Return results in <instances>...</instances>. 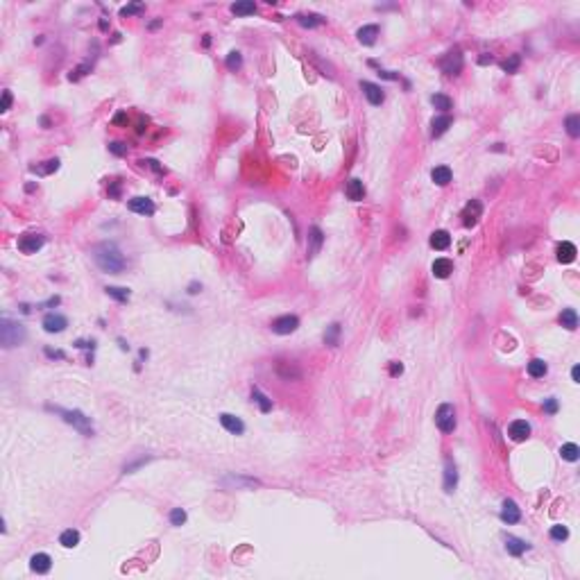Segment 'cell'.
Listing matches in <instances>:
<instances>
[{
	"mask_svg": "<svg viewBox=\"0 0 580 580\" xmlns=\"http://www.w3.org/2000/svg\"><path fill=\"white\" fill-rule=\"evenodd\" d=\"M508 435L513 437L515 442L528 440V435H530V424L526 422V419H515V422L510 424V428H508Z\"/></svg>",
	"mask_w": 580,
	"mask_h": 580,
	"instance_id": "obj_12",
	"label": "cell"
},
{
	"mask_svg": "<svg viewBox=\"0 0 580 580\" xmlns=\"http://www.w3.org/2000/svg\"><path fill=\"white\" fill-rule=\"evenodd\" d=\"M347 197L352 199V202H360V199L365 197V186L360 179H352V182L347 184Z\"/></svg>",
	"mask_w": 580,
	"mask_h": 580,
	"instance_id": "obj_23",
	"label": "cell"
},
{
	"mask_svg": "<svg viewBox=\"0 0 580 580\" xmlns=\"http://www.w3.org/2000/svg\"><path fill=\"white\" fill-rule=\"evenodd\" d=\"M30 569L34 573H48L52 569V558L48 553H34L30 558Z\"/></svg>",
	"mask_w": 580,
	"mask_h": 580,
	"instance_id": "obj_13",
	"label": "cell"
},
{
	"mask_svg": "<svg viewBox=\"0 0 580 580\" xmlns=\"http://www.w3.org/2000/svg\"><path fill=\"white\" fill-rule=\"evenodd\" d=\"M61 417H64V422L73 424V426L77 428V431H82L84 435H93V426H91V419L84 415V413L80 411H57Z\"/></svg>",
	"mask_w": 580,
	"mask_h": 580,
	"instance_id": "obj_3",
	"label": "cell"
},
{
	"mask_svg": "<svg viewBox=\"0 0 580 580\" xmlns=\"http://www.w3.org/2000/svg\"><path fill=\"white\" fill-rule=\"evenodd\" d=\"M148 163H150V168H152V170H157V173H163V168H161V165H159L157 161H154V159H150Z\"/></svg>",
	"mask_w": 580,
	"mask_h": 580,
	"instance_id": "obj_49",
	"label": "cell"
},
{
	"mask_svg": "<svg viewBox=\"0 0 580 580\" xmlns=\"http://www.w3.org/2000/svg\"><path fill=\"white\" fill-rule=\"evenodd\" d=\"M25 326L21 322H14L9 318H3L0 320V343H3L5 349H12V347H18L23 345L25 340Z\"/></svg>",
	"mask_w": 580,
	"mask_h": 580,
	"instance_id": "obj_2",
	"label": "cell"
},
{
	"mask_svg": "<svg viewBox=\"0 0 580 580\" xmlns=\"http://www.w3.org/2000/svg\"><path fill=\"white\" fill-rule=\"evenodd\" d=\"M456 483H458V471H456V465L449 460V462H447V469H445V490L453 492Z\"/></svg>",
	"mask_w": 580,
	"mask_h": 580,
	"instance_id": "obj_27",
	"label": "cell"
},
{
	"mask_svg": "<svg viewBox=\"0 0 580 580\" xmlns=\"http://www.w3.org/2000/svg\"><path fill=\"white\" fill-rule=\"evenodd\" d=\"M544 411L553 415V413L558 411V401H555V399H547V401H544Z\"/></svg>",
	"mask_w": 580,
	"mask_h": 580,
	"instance_id": "obj_45",
	"label": "cell"
},
{
	"mask_svg": "<svg viewBox=\"0 0 580 580\" xmlns=\"http://www.w3.org/2000/svg\"><path fill=\"white\" fill-rule=\"evenodd\" d=\"M487 61H492V55H490V57H487V55L481 57V64H487Z\"/></svg>",
	"mask_w": 580,
	"mask_h": 580,
	"instance_id": "obj_51",
	"label": "cell"
},
{
	"mask_svg": "<svg viewBox=\"0 0 580 580\" xmlns=\"http://www.w3.org/2000/svg\"><path fill=\"white\" fill-rule=\"evenodd\" d=\"M576 254H578V250H576L573 243L564 241V243H560V245H558V261L560 263H573V261H576Z\"/></svg>",
	"mask_w": 580,
	"mask_h": 580,
	"instance_id": "obj_19",
	"label": "cell"
},
{
	"mask_svg": "<svg viewBox=\"0 0 580 580\" xmlns=\"http://www.w3.org/2000/svg\"><path fill=\"white\" fill-rule=\"evenodd\" d=\"M442 71L447 73V75H458V73L462 71V55L460 50H451L449 55H445V59L440 61Z\"/></svg>",
	"mask_w": 580,
	"mask_h": 580,
	"instance_id": "obj_9",
	"label": "cell"
},
{
	"mask_svg": "<svg viewBox=\"0 0 580 580\" xmlns=\"http://www.w3.org/2000/svg\"><path fill=\"white\" fill-rule=\"evenodd\" d=\"M170 524H173V526H184V524H186V513H184L182 508H175L173 513H170Z\"/></svg>",
	"mask_w": 580,
	"mask_h": 580,
	"instance_id": "obj_40",
	"label": "cell"
},
{
	"mask_svg": "<svg viewBox=\"0 0 580 580\" xmlns=\"http://www.w3.org/2000/svg\"><path fill=\"white\" fill-rule=\"evenodd\" d=\"M241 66H243V57H241V52L231 50V52L227 55V68H229V71H238Z\"/></svg>",
	"mask_w": 580,
	"mask_h": 580,
	"instance_id": "obj_38",
	"label": "cell"
},
{
	"mask_svg": "<svg viewBox=\"0 0 580 580\" xmlns=\"http://www.w3.org/2000/svg\"><path fill=\"white\" fill-rule=\"evenodd\" d=\"M297 326H299V318L297 315H281L272 322V331L279 335H288V333H295Z\"/></svg>",
	"mask_w": 580,
	"mask_h": 580,
	"instance_id": "obj_7",
	"label": "cell"
},
{
	"mask_svg": "<svg viewBox=\"0 0 580 580\" xmlns=\"http://www.w3.org/2000/svg\"><path fill=\"white\" fill-rule=\"evenodd\" d=\"M109 150L116 154V157H123V154H127V145L120 143V141H114V143L109 145Z\"/></svg>",
	"mask_w": 580,
	"mask_h": 580,
	"instance_id": "obj_42",
	"label": "cell"
},
{
	"mask_svg": "<svg viewBox=\"0 0 580 580\" xmlns=\"http://www.w3.org/2000/svg\"><path fill=\"white\" fill-rule=\"evenodd\" d=\"M560 456H562L564 460H569V462H576L578 458H580L578 445H573V442H567V445H562V447H560Z\"/></svg>",
	"mask_w": 580,
	"mask_h": 580,
	"instance_id": "obj_29",
	"label": "cell"
},
{
	"mask_svg": "<svg viewBox=\"0 0 580 580\" xmlns=\"http://www.w3.org/2000/svg\"><path fill=\"white\" fill-rule=\"evenodd\" d=\"M12 107V93L9 91H3V105H0V111H9Z\"/></svg>",
	"mask_w": 580,
	"mask_h": 580,
	"instance_id": "obj_44",
	"label": "cell"
},
{
	"mask_svg": "<svg viewBox=\"0 0 580 580\" xmlns=\"http://www.w3.org/2000/svg\"><path fill=\"white\" fill-rule=\"evenodd\" d=\"M379 75L383 77V80H397V73H392V71H379Z\"/></svg>",
	"mask_w": 580,
	"mask_h": 580,
	"instance_id": "obj_47",
	"label": "cell"
},
{
	"mask_svg": "<svg viewBox=\"0 0 580 580\" xmlns=\"http://www.w3.org/2000/svg\"><path fill=\"white\" fill-rule=\"evenodd\" d=\"M220 424L227 428L229 433H233V435H243V433H245V424H243V419L236 417V415L222 413V415H220Z\"/></svg>",
	"mask_w": 580,
	"mask_h": 580,
	"instance_id": "obj_14",
	"label": "cell"
},
{
	"mask_svg": "<svg viewBox=\"0 0 580 580\" xmlns=\"http://www.w3.org/2000/svg\"><path fill=\"white\" fill-rule=\"evenodd\" d=\"M547 369H549V367H547V363H544L542 358H533V360L528 363V374H530L533 379L544 377V374H547Z\"/></svg>",
	"mask_w": 580,
	"mask_h": 580,
	"instance_id": "obj_30",
	"label": "cell"
},
{
	"mask_svg": "<svg viewBox=\"0 0 580 580\" xmlns=\"http://www.w3.org/2000/svg\"><path fill=\"white\" fill-rule=\"evenodd\" d=\"M43 243H46V238H43L41 233H23V236L18 238V250H21L23 254H37V252L43 247Z\"/></svg>",
	"mask_w": 580,
	"mask_h": 580,
	"instance_id": "obj_5",
	"label": "cell"
},
{
	"mask_svg": "<svg viewBox=\"0 0 580 580\" xmlns=\"http://www.w3.org/2000/svg\"><path fill=\"white\" fill-rule=\"evenodd\" d=\"M401 372H403V365H401V363H392V365H390V374H392V377H399Z\"/></svg>",
	"mask_w": 580,
	"mask_h": 580,
	"instance_id": "obj_46",
	"label": "cell"
},
{
	"mask_svg": "<svg viewBox=\"0 0 580 580\" xmlns=\"http://www.w3.org/2000/svg\"><path fill=\"white\" fill-rule=\"evenodd\" d=\"M358 41L363 46H374L377 43V37H379V25H363L358 32H356Z\"/></svg>",
	"mask_w": 580,
	"mask_h": 580,
	"instance_id": "obj_18",
	"label": "cell"
},
{
	"mask_svg": "<svg viewBox=\"0 0 580 580\" xmlns=\"http://www.w3.org/2000/svg\"><path fill=\"white\" fill-rule=\"evenodd\" d=\"M93 261L97 263V267L102 272H109V275H118V272L125 270V258L120 254L116 243H100V245H95Z\"/></svg>",
	"mask_w": 580,
	"mask_h": 580,
	"instance_id": "obj_1",
	"label": "cell"
},
{
	"mask_svg": "<svg viewBox=\"0 0 580 580\" xmlns=\"http://www.w3.org/2000/svg\"><path fill=\"white\" fill-rule=\"evenodd\" d=\"M127 209L139 216H152L154 213V202L150 197H131L127 202Z\"/></svg>",
	"mask_w": 580,
	"mask_h": 580,
	"instance_id": "obj_10",
	"label": "cell"
},
{
	"mask_svg": "<svg viewBox=\"0 0 580 580\" xmlns=\"http://www.w3.org/2000/svg\"><path fill=\"white\" fill-rule=\"evenodd\" d=\"M431 102H433V107H435V109H440V111H449V109H451V97H447V95H442V93L431 95Z\"/></svg>",
	"mask_w": 580,
	"mask_h": 580,
	"instance_id": "obj_33",
	"label": "cell"
},
{
	"mask_svg": "<svg viewBox=\"0 0 580 580\" xmlns=\"http://www.w3.org/2000/svg\"><path fill=\"white\" fill-rule=\"evenodd\" d=\"M360 91L365 93L369 105H374V107L383 105V100H386V93H383L381 86L374 84V82H360Z\"/></svg>",
	"mask_w": 580,
	"mask_h": 580,
	"instance_id": "obj_8",
	"label": "cell"
},
{
	"mask_svg": "<svg viewBox=\"0 0 580 580\" xmlns=\"http://www.w3.org/2000/svg\"><path fill=\"white\" fill-rule=\"evenodd\" d=\"M309 241H311V245H309V256H315V254H318V250H320V245H322V231H320L318 227H313V229H311Z\"/></svg>",
	"mask_w": 580,
	"mask_h": 580,
	"instance_id": "obj_31",
	"label": "cell"
},
{
	"mask_svg": "<svg viewBox=\"0 0 580 580\" xmlns=\"http://www.w3.org/2000/svg\"><path fill=\"white\" fill-rule=\"evenodd\" d=\"M431 179L437 184V186H447L451 182V168L447 165H437V168L431 170Z\"/></svg>",
	"mask_w": 580,
	"mask_h": 580,
	"instance_id": "obj_22",
	"label": "cell"
},
{
	"mask_svg": "<svg viewBox=\"0 0 580 580\" xmlns=\"http://www.w3.org/2000/svg\"><path fill=\"white\" fill-rule=\"evenodd\" d=\"M505 549H508L510 555H521L524 551L530 549V544H526L524 539H519V537H513V535H508V537H505Z\"/></svg>",
	"mask_w": 580,
	"mask_h": 580,
	"instance_id": "obj_21",
	"label": "cell"
},
{
	"mask_svg": "<svg viewBox=\"0 0 580 580\" xmlns=\"http://www.w3.org/2000/svg\"><path fill=\"white\" fill-rule=\"evenodd\" d=\"M451 123H453L451 116H447V114H445V116H437V118H433V123H431V127H433V129H431V136H433V139L442 136L447 129L451 127Z\"/></svg>",
	"mask_w": 580,
	"mask_h": 580,
	"instance_id": "obj_20",
	"label": "cell"
},
{
	"mask_svg": "<svg viewBox=\"0 0 580 580\" xmlns=\"http://www.w3.org/2000/svg\"><path fill=\"white\" fill-rule=\"evenodd\" d=\"M59 168V159H50L48 161V165H32V173H41V175H48V173H52V170H57Z\"/></svg>",
	"mask_w": 580,
	"mask_h": 580,
	"instance_id": "obj_39",
	"label": "cell"
},
{
	"mask_svg": "<svg viewBox=\"0 0 580 580\" xmlns=\"http://www.w3.org/2000/svg\"><path fill=\"white\" fill-rule=\"evenodd\" d=\"M231 12L236 16H250V14L256 12V5L252 0H241V3H233L231 5Z\"/></svg>",
	"mask_w": 580,
	"mask_h": 580,
	"instance_id": "obj_26",
	"label": "cell"
},
{
	"mask_svg": "<svg viewBox=\"0 0 580 580\" xmlns=\"http://www.w3.org/2000/svg\"><path fill=\"white\" fill-rule=\"evenodd\" d=\"M519 61H521L519 55H513L510 59L503 61V71H505V73H517V68H519Z\"/></svg>",
	"mask_w": 580,
	"mask_h": 580,
	"instance_id": "obj_41",
	"label": "cell"
},
{
	"mask_svg": "<svg viewBox=\"0 0 580 580\" xmlns=\"http://www.w3.org/2000/svg\"><path fill=\"white\" fill-rule=\"evenodd\" d=\"M560 324L564 326V329H569V331H573L578 326V315H576V311L573 309H564L562 311V315H560Z\"/></svg>",
	"mask_w": 580,
	"mask_h": 580,
	"instance_id": "obj_28",
	"label": "cell"
},
{
	"mask_svg": "<svg viewBox=\"0 0 580 580\" xmlns=\"http://www.w3.org/2000/svg\"><path fill=\"white\" fill-rule=\"evenodd\" d=\"M567 131H569V136H573V139H578L580 136V116H569L567 118Z\"/></svg>",
	"mask_w": 580,
	"mask_h": 580,
	"instance_id": "obj_36",
	"label": "cell"
},
{
	"mask_svg": "<svg viewBox=\"0 0 580 580\" xmlns=\"http://www.w3.org/2000/svg\"><path fill=\"white\" fill-rule=\"evenodd\" d=\"M252 399H254V401L258 403V406H261V411H263V413H267V411H270V408H272V401H270V399H267L265 394H263L261 390H258V388H254V390H252Z\"/></svg>",
	"mask_w": 580,
	"mask_h": 580,
	"instance_id": "obj_32",
	"label": "cell"
},
{
	"mask_svg": "<svg viewBox=\"0 0 580 580\" xmlns=\"http://www.w3.org/2000/svg\"><path fill=\"white\" fill-rule=\"evenodd\" d=\"M431 272H433V277H437V279H447V277L453 272V263L449 258H435L433 265H431Z\"/></svg>",
	"mask_w": 580,
	"mask_h": 580,
	"instance_id": "obj_17",
	"label": "cell"
},
{
	"mask_svg": "<svg viewBox=\"0 0 580 580\" xmlns=\"http://www.w3.org/2000/svg\"><path fill=\"white\" fill-rule=\"evenodd\" d=\"M66 326H68V320L59 313H48L46 318H43V329H46L48 333H61Z\"/></svg>",
	"mask_w": 580,
	"mask_h": 580,
	"instance_id": "obj_11",
	"label": "cell"
},
{
	"mask_svg": "<svg viewBox=\"0 0 580 580\" xmlns=\"http://www.w3.org/2000/svg\"><path fill=\"white\" fill-rule=\"evenodd\" d=\"M571 379H573V383H580V367H578V365H573V369H571Z\"/></svg>",
	"mask_w": 580,
	"mask_h": 580,
	"instance_id": "obj_48",
	"label": "cell"
},
{
	"mask_svg": "<svg viewBox=\"0 0 580 580\" xmlns=\"http://www.w3.org/2000/svg\"><path fill=\"white\" fill-rule=\"evenodd\" d=\"M297 23H299L301 27H318L324 23V18L320 16V14H297Z\"/></svg>",
	"mask_w": 580,
	"mask_h": 580,
	"instance_id": "obj_24",
	"label": "cell"
},
{
	"mask_svg": "<svg viewBox=\"0 0 580 580\" xmlns=\"http://www.w3.org/2000/svg\"><path fill=\"white\" fill-rule=\"evenodd\" d=\"M428 243H431L433 250H447V247L451 245V233L445 231V229H437V231L431 233V238H428Z\"/></svg>",
	"mask_w": 580,
	"mask_h": 580,
	"instance_id": "obj_16",
	"label": "cell"
},
{
	"mask_svg": "<svg viewBox=\"0 0 580 580\" xmlns=\"http://www.w3.org/2000/svg\"><path fill=\"white\" fill-rule=\"evenodd\" d=\"M107 295L109 297H114V299H118V301H127L129 299V290L127 288H118V286H107Z\"/></svg>",
	"mask_w": 580,
	"mask_h": 580,
	"instance_id": "obj_34",
	"label": "cell"
},
{
	"mask_svg": "<svg viewBox=\"0 0 580 580\" xmlns=\"http://www.w3.org/2000/svg\"><path fill=\"white\" fill-rule=\"evenodd\" d=\"M59 544L66 549H75L77 544H80V533H77L75 528H68L64 530V533L59 535Z\"/></svg>",
	"mask_w": 580,
	"mask_h": 580,
	"instance_id": "obj_25",
	"label": "cell"
},
{
	"mask_svg": "<svg viewBox=\"0 0 580 580\" xmlns=\"http://www.w3.org/2000/svg\"><path fill=\"white\" fill-rule=\"evenodd\" d=\"M143 12V5H127V7L120 9V16H131V14Z\"/></svg>",
	"mask_w": 580,
	"mask_h": 580,
	"instance_id": "obj_43",
	"label": "cell"
},
{
	"mask_svg": "<svg viewBox=\"0 0 580 580\" xmlns=\"http://www.w3.org/2000/svg\"><path fill=\"white\" fill-rule=\"evenodd\" d=\"M46 354L50 356V358H64V354H61V352H52V349H46Z\"/></svg>",
	"mask_w": 580,
	"mask_h": 580,
	"instance_id": "obj_50",
	"label": "cell"
},
{
	"mask_svg": "<svg viewBox=\"0 0 580 580\" xmlns=\"http://www.w3.org/2000/svg\"><path fill=\"white\" fill-rule=\"evenodd\" d=\"M551 537H553L555 542H564V539L569 537V528L562 524H555L553 528H551Z\"/></svg>",
	"mask_w": 580,
	"mask_h": 580,
	"instance_id": "obj_37",
	"label": "cell"
},
{
	"mask_svg": "<svg viewBox=\"0 0 580 580\" xmlns=\"http://www.w3.org/2000/svg\"><path fill=\"white\" fill-rule=\"evenodd\" d=\"M338 335H340V324H331L324 333V343L329 345V347H335V345H338Z\"/></svg>",
	"mask_w": 580,
	"mask_h": 580,
	"instance_id": "obj_35",
	"label": "cell"
},
{
	"mask_svg": "<svg viewBox=\"0 0 580 580\" xmlns=\"http://www.w3.org/2000/svg\"><path fill=\"white\" fill-rule=\"evenodd\" d=\"M435 424L442 433H451L456 428V411L451 403H442L435 413Z\"/></svg>",
	"mask_w": 580,
	"mask_h": 580,
	"instance_id": "obj_4",
	"label": "cell"
},
{
	"mask_svg": "<svg viewBox=\"0 0 580 580\" xmlns=\"http://www.w3.org/2000/svg\"><path fill=\"white\" fill-rule=\"evenodd\" d=\"M481 216H483V204H481L479 199H471V202L462 209V225L469 227V229L476 227L481 220Z\"/></svg>",
	"mask_w": 580,
	"mask_h": 580,
	"instance_id": "obj_6",
	"label": "cell"
},
{
	"mask_svg": "<svg viewBox=\"0 0 580 580\" xmlns=\"http://www.w3.org/2000/svg\"><path fill=\"white\" fill-rule=\"evenodd\" d=\"M501 519H503L508 526H513V524H517V521L521 519V513H519V508H517V503H515L513 499H505V501H503V508H501Z\"/></svg>",
	"mask_w": 580,
	"mask_h": 580,
	"instance_id": "obj_15",
	"label": "cell"
}]
</instances>
